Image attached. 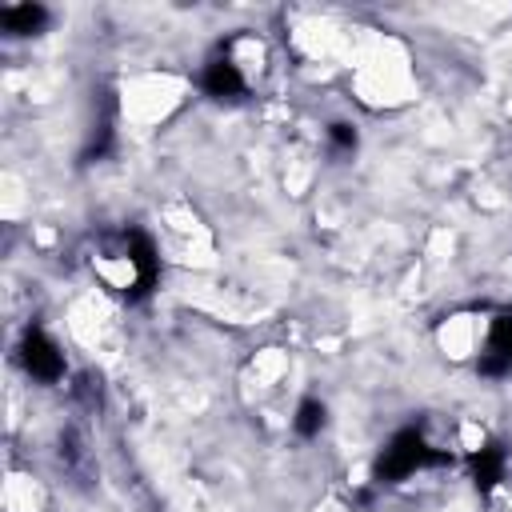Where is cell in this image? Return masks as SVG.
Masks as SVG:
<instances>
[{"instance_id":"1","label":"cell","mask_w":512,"mask_h":512,"mask_svg":"<svg viewBox=\"0 0 512 512\" xmlns=\"http://www.w3.org/2000/svg\"><path fill=\"white\" fill-rule=\"evenodd\" d=\"M432 464H448V452H436L428 448V440L416 432V428H404L388 440V448L380 452L376 468H372V480L376 484H400L404 476L420 472V468H432Z\"/></svg>"},{"instance_id":"2","label":"cell","mask_w":512,"mask_h":512,"mask_svg":"<svg viewBox=\"0 0 512 512\" xmlns=\"http://www.w3.org/2000/svg\"><path fill=\"white\" fill-rule=\"evenodd\" d=\"M20 360H24V368H28L36 380H44V384H52V380L64 376V356H60V348H56L40 328H28V332H24V340H20Z\"/></svg>"},{"instance_id":"3","label":"cell","mask_w":512,"mask_h":512,"mask_svg":"<svg viewBox=\"0 0 512 512\" xmlns=\"http://www.w3.org/2000/svg\"><path fill=\"white\" fill-rule=\"evenodd\" d=\"M128 264L136 268V280H132V288H128V300H144V296L152 292V284L160 280V256H156L152 240H148L140 228L128 232Z\"/></svg>"},{"instance_id":"4","label":"cell","mask_w":512,"mask_h":512,"mask_svg":"<svg viewBox=\"0 0 512 512\" xmlns=\"http://www.w3.org/2000/svg\"><path fill=\"white\" fill-rule=\"evenodd\" d=\"M480 376H504L512 372V312H500L488 328V348L480 356Z\"/></svg>"},{"instance_id":"5","label":"cell","mask_w":512,"mask_h":512,"mask_svg":"<svg viewBox=\"0 0 512 512\" xmlns=\"http://www.w3.org/2000/svg\"><path fill=\"white\" fill-rule=\"evenodd\" d=\"M204 92L216 96V100H236V96H244V76H240V68H236L232 60H212V64L204 68Z\"/></svg>"},{"instance_id":"6","label":"cell","mask_w":512,"mask_h":512,"mask_svg":"<svg viewBox=\"0 0 512 512\" xmlns=\"http://www.w3.org/2000/svg\"><path fill=\"white\" fill-rule=\"evenodd\" d=\"M48 24V8L44 4H8L4 12H0V28L4 32H12V36H36L40 28Z\"/></svg>"},{"instance_id":"7","label":"cell","mask_w":512,"mask_h":512,"mask_svg":"<svg viewBox=\"0 0 512 512\" xmlns=\"http://www.w3.org/2000/svg\"><path fill=\"white\" fill-rule=\"evenodd\" d=\"M468 464H472V484H476L480 492H492V488L504 480V448H500V444L476 448Z\"/></svg>"},{"instance_id":"8","label":"cell","mask_w":512,"mask_h":512,"mask_svg":"<svg viewBox=\"0 0 512 512\" xmlns=\"http://www.w3.org/2000/svg\"><path fill=\"white\" fill-rule=\"evenodd\" d=\"M324 416H328V408L320 404V400H300V408H296V416H292V428L304 436V440H312V436H320V428H324Z\"/></svg>"},{"instance_id":"9","label":"cell","mask_w":512,"mask_h":512,"mask_svg":"<svg viewBox=\"0 0 512 512\" xmlns=\"http://www.w3.org/2000/svg\"><path fill=\"white\" fill-rule=\"evenodd\" d=\"M328 140H332L340 152H352V148H356V128L344 124V120H336V124L328 128Z\"/></svg>"}]
</instances>
